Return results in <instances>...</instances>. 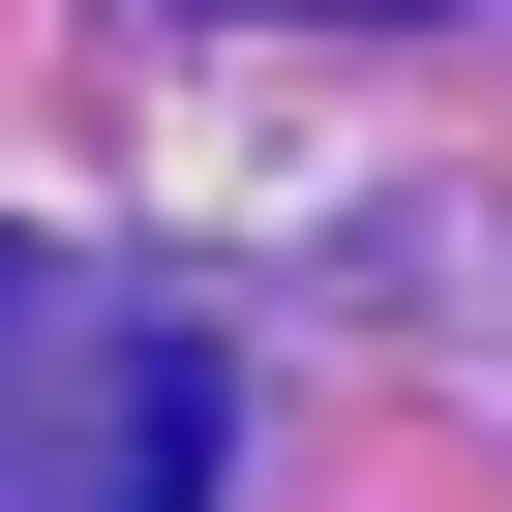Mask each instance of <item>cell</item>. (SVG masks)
<instances>
[{
    "mask_svg": "<svg viewBox=\"0 0 512 512\" xmlns=\"http://www.w3.org/2000/svg\"><path fill=\"white\" fill-rule=\"evenodd\" d=\"M332 31H422V0H332Z\"/></svg>",
    "mask_w": 512,
    "mask_h": 512,
    "instance_id": "1",
    "label": "cell"
}]
</instances>
